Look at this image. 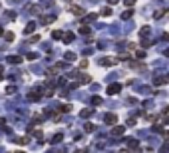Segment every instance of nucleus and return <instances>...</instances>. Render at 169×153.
Wrapping results in <instances>:
<instances>
[{
  "mask_svg": "<svg viewBox=\"0 0 169 153\" xmlns=\"http://www.w3.org/2000/svg\"><path fill=\"white\" fill-rule=\"evenodd\" d=\"M92 104H94V106H100V104H102V98H100V96H94V98H92Z\"/></svg>",
  "mask_w": 169,
  "mask_h": 153,
  "instance_id": "obj_22",
  "label": "nucleus"
},
{
  "mask_svg": "<svg viewBox=\"0 0 169 153\" xmlns=\"http://www.w3.org/2000/svg\"><path fill=\"white\" fill-rule=\"evenodd\" d=\"M36 30V22H30V24H26V28H24V34H32Z\"/></svg>",
  "mask_w": 169,
  "mask_h": 153,
  "instance_id": "obj_7",
  "label": "nucleus"
},
{
  "mask_svg": "<svg viewBox=\"0 0 169 153\" xmlns=\"http://www.w3.org/2000/svg\"><path fill=\"white\" fill-rule=\"evenodd\" d=\"M80 34L88 36V34H90V28H88V26H82V28H80Z\"/></svg>",
  "mask_w": 169,
  "mask_h": 153,
  "instance_id": "obj_26",
  "label": "nucleus"
},
{
  "mask_svg": "<svg viewBox=\"0 0 169 153\" xmlns=\"http://www.w3.org/2000/svg\"><path fill=\"white\" fill-rule=\"evenodd\" d=\"M8 62H10V64H20L22 58H20V56H8Z\"/></svg>",
  "mask_w": 169,
  "mask_h": 153,
  "instance_id": "obj_14",
  "label": "nucleus"
},
{
  "mask_svg": "<svg viewBox=\"0 0 169 153\" xmlns=\"http://www.w3.org/2000/svg\"><path fill=\"white\" fill-rule=\"evenodd\" d=\"M104 121H106L108 125H116V123H118V115L116 114H106L104 115Z\"/></svg>",
  "mask_w": 169,
  "mask_h": 153,
  "instance_id": "obj_1",
  "label": "nucleus"
},
{
  "mask_svg": "<svg viewBox=\"0 0 169 153\" xmlns=\"http://www.w3.org/2000/svg\"><path fill=\"white\" fill-rule=\"evenodd\" d=\"M116 64H118L116 58H104L102 60V66H116Z\"/></svg>",
  "mask_w": 169,
  "mask_h": 153,
  "instance_id": "obj_5",
  "label": "nucleus"
},
{
  "mask_svg": "<svg viewBox=\"0 0 169 153\" xmlns=\"http://www.w3.org/2000/svg\"><path fill=\"white\" fill-rule=\"evenodd\" d=\"M153 84H155V86H161V84H165V78H155Z\"/></svg>",
  "mask_w": 169,
  "mask_h": 153,
  "instance_id": "obj_24",
  "label": "nucleus"
},
{
  "mask_svg": "<svg viewBox=\"0 0 169 153\" xmlns=\"http://www.w3.org/2000/svg\"><path fill=\"white\" fill-rule=\"evenodd\" d=\"M28 12H40V6L38 4H30L28 6Z\"/></svg>",
  "mask_w": 169,
  "mask_h": 153,
  "instance_id": "obj_18",
  "label": "nucleus"
},
{
  "mask_svg": "<svg viewBox=\"0 0 169 153\" xmlns=\"http://www.w3.org/2000/svg\"><path fill=\"white\" fill-rule=\"evenodd\" d=\"M139 36H141V38H149V28H147V26H143V28L139 30Z\"/></svg>",
  "mask_w": 169,
  "mask_h": 153,
  "instance_id": "obj_12",
  "label": "nucleus"
},
{
  "mask_svg": "<svg viewBox=\"0 0 169 153\" xmlns=\"http://www.w3.org/2000/svg\"><path fill=\"white\" fill-rule=\"evenodd\" d=\"M54 20H56V16H42V20H40V22H42V24H52Z\"/></svg>",
  "mask_w": 169,
  "mask_h": 153,
  "instance_id": "obj_11",
  "label": "nucleus"
},
{
  "mask_svg": "<svg viewBox=\"0 0 169 153\" xmlns=\"http://www.w3.org/2000/svg\"><path fill=\"white\" fill-rule=\"evenodd\" d=\"M62 137H64L62 133H56V135H54V143H60V141H62Z\"/></svg>",
  "mask_w": 169,
  "mask_h": 153,
  "instance_id": "obj_27",
  "label": "nucleus"
},
{
  "mask_svg": "<svg viewBox=\"0 0 169 153\" xmlns=\"http://www.w3.org/2000/svg\"><path fill=\"white\" fill-rule=\"evenodd\" d=\"M161 151H163V153H165V151H169V143H165V145L161 147Z\"/></svg>",
  "mask_w": 169,
  "mask_h": 153,
  "instance_id": "obj_32",
  "label": "nucleus"
},
{
  "mask_svg": "<svg viewBox=\"0 0 169 153\" xmlns=\"http://www.w3.org/2000/svg\"><path fill=\"white\" fill-rule=\"evenodd\" d=\"M14 143H18V145H24V143H28V139H26V137H16V139H14Z\"/></svg>",
  "mask_w": 169,
  "mask_h": 153,
  "instance_id": "obj_20",
  "label": "nucleus"
},
{
  "mask_svg": "<svg viewBox=\"0 0 169 153\" xmlns=\"http://www.w3.org/2000/svg\"><path fill=\"white\" fill-rule=\"evenodd\" d=\"M60 112H62V114H68V112H72V106H70V104H64V106L60 108Z\"/></svg>",
  "mask_w": 169,
  "mask_h": 153,
  "instance_id": "obj_16",
  "label": "nucleus"
},
{
  "mask_svg": "<svg viewBox=\"0 0 169 153\" xmlns=\"http://www.w3.org/2000/svg\"><path fill=\"white\" fill-rule=\"evenodd\" d=\"M70 12L74 16H84V8H80V6H70Z\"/></svg>",
  "mask_w": 169,
  "mask_h": 153,
  "instance_id": "obj_3",
  "label": "nucleus"
},
{
  "mask_svg": "<svg viewBox=\"0 0 169 153\" xmlns=\"http://www.w3.org/2000/svg\"><path fill=\"white\" fill-rule=\"evenodd\" d=\"M135 56H137V58H145V52H143V50H137Z\"/></svg>",
  "mask_w": 169,
  "mask_h": 153,
  "instance_id": "obj_28",
  "label": "nucleus"
},
{
  "mask_svg": "<svg viewBox=\"0 0 169 153\" xmlns=\"http://www.w3.org/2000/svg\"><path fill=\"white\" fill-rule=\"evenodd\" d=\"M2 34H4V28H2V26H0V36H2Z\"/></svg>",
  "mask_w": 169,
  "mask_h": 153,
  "instance_id": "obj_36",
  "label": "nucleus"
},
{
  "mask_svg": "<svg viewBox=\"0 0 169 153\" xmlns=\"http://www.w3.org/2000/svg\"><path fill=\"white\" fill-rule=\"evenodd\" d=\"M102 16H112V8H102Z\"/></svg>",
  "mask_w": 169,
  "mask_h": 153,
  "instance_id": "obj_21",
  "label": "nucleus"
},
{
  "mask_svg": "<svg viewBox=\"0 0 169 153\" xmlns=\"http://www.w3.org/2000/svg\"><path fill=\"white\" fill-rule=\"evenodd\" d=\"M126 143L129 145V147H133V149H139V145H137V141H135V139H126Z\"/></svg>",
  "mask_w": 169,
  "mask_h": 153,
  "instance_id": "obj_15",
  "label": "nucleus"
},
{
  "mask_svg": "<svg viewBox=\"0 0 169 153\" xmlns=\"http://www.w3.org/2000/svg\"><path fill=\"white\" fill-rule=\"evenodd\" d=\"M4 123H6V119H4V117H0V125H4Z\"/></svg>",
  "mask_w": 169,
  "mask_h": 153,
  "instance_id": "obj_34",
  "label": "nucleus"
},
{
  "mask_svg": "<svg viewBox=\"0 0 169 153\" xmlns=\"http://www.w3.org/2000/svg\"><path fill=\"white\" fill-rule=\"evenodd\" d=\"M120 92H122V86H120V84H112V86L108 88V94H110V96H116V94H120Z\"/></svg>",
  "mask_w": 169,
  "mask_h": 153,
  "instance_id": "obj_2",
  "label": "nucleus"
},
{
  "mask_svg": "<svg viewBox=\"0 0 169 153\" xmlns=\"http://www.w3.org/2000/svg\"><path fill=\"white\" fill-rule=\"evenodd\" d=\"M86 131H88V133H94V131H96V125H94V123H86Z\"/></svg>",
  "mask_w": 169,
  "mask_h": 153,
  "instance_id": "obj_19",
  "label": "nucleus"
},
{
  "mask_svg": "<svg viewBox=\"0 0 169 153\" xmlns=\"http://www.w3.org/2000/svg\"><path fill=\"white\" fill-rule=\"evenodd\" d=\"M92 114H94V110H82V112H80V117L88 119V117H92Z\"/></svg>",
  "mask_w": 169,
  "mask_h": 153,
  "instance_id": "obj_10",
  "label": "nucleus"
},
{
  "mask_svg": "<svg viewBox=\"0 0 169 153\" xmlns=\"http://www.w3.org/2000/svg\"><path fill=\"white\" fill-rule=\"evenodd\" d=\"M126 131V125H116V127H112V135H122Z\"/></svg>",
  "mask_w": 169,
  "mask_h": 153,
  "instance_id": "obj_4",
  "label": "nucleus"
},
{
  "mask_svg": "<svg viewBox=\"0 0 169 153\" xmlns=\"http://www.w3.org/2000/svg\"><path fill=\"white\" fill-rule=\"evenodd\" d=\"M64 60H68V62H74V60H76V54H74V52H66V54H64Z\"/></svg>",
  "mask_w": 169,
  "mask_h": 153,
  "instance_id": "obj_13",
  "label": "nucleus"
},
{
  "mask_svg": "<svg viewBox=\"0 0 169 153\" xmlns=\"http://www.w3.org/2000/svg\"><path fill=\"white\" fill-rule=\"evenodd\" d=\"M92 82V78L88 76V74H82V76L78 78V84H90Z\"/></svg>",
  "mask_w": 169,
  "mask_h": 153,
  "instance_id": "obj_8",
  "label": "nucleus"
},
{
  "mask_svg": "<svg viewBox=\"0 0 169 153\" xmlns=\"http://www.w3.org/2000/svg\"><path fill=\"white\" fill-rule=\"evenodd\" d=\"M165 56H167V58H169V48H167V50H165Z\"/></svg>",
  "mask_w": 169,
  "mask_h": 153,
  "instance_id": "obj_37",
  "label": "nucleus"
},
{
  "mask_svg": "<svg viewBox=\"0 0 169 153\" xmlns=\"http://www.w3.org/2000/svg\"><path fill=\"white\" fill-rule=\"evenodd\" d=\"M28 60H38V54H34V52H30V54H28Z\"/></svg>",
  "mask_w": 169,
  "mask_h": 153,
  "instance_id": "obj_29",
  "label": "nucleus"
},
{
  "mask_svg": "<svg viewBox=\"0 0 169 153\" xmlns=\"http://www.w3.org/2000/svg\"><path fill=\"white\" fill-rule=\"evenodd\" d=\"M124 2H126V6H133L135 4V0H124Z\"/></svg>",
  "mask_w": 169,
  "mask_h": 153,
  "instance_id": "obj_31",
  "label": "nucleus"
},
{
  "mask_svg": "<svg viewBox=\"0 0 169 153\" xmlns=\"http://www.w3.org/2000/svg\"><path fill=\"white\" fill-rule=\"evenodd\" d=\"M163 40H167L169 42V34H163Z\"/></svg>",
  "mask_w": 169,
  "mask_h": 153,
  "instance_id": "obj_35",
  "label": "nucleus"
},
{
  "mask_svg": "<svg viewBox=\"0 0 169 153\" xmlns=\"http://www.w3.org/2000/svg\"><path fill=\"white\" fill-rule=\"evenodd\" d=\"M14 90H16L14 86H8V90H6V94H14Z\"/></svg>",
  "mask_w": 169,
  "mask_h": 153,
  "instance_id": "obj_30",
  "label": "nucleus"
},
{
  "mask_svg": "<svg viewBox=\"0 0 169 153\" xmlns=\"http://www.w3.org/2000/svg\"><path fill=\"white\" fill-rule=\"evenodd\" d=\"M108 4H112V6H114V4H118V0H108Z\"/></svg>",
  "mask_w": 169,
  "mask_h": 153,
  "instance_id": "obj_33",
  "label": "nucleus"
},
{
  "mask_svg": "<svg viewBox=\"0 0 169 153\" xmlns=\"http://www.w3.org/2000/svg\"><path fill=\"white\" fill-rule=\"evenodd\" d=\"M62 36H64V34H62V32H58V30H56V32H52V38H54V40H60Z\"/></svg>",
  "mask_w": 169,
  "mask_h": 153,
  "instance_id": "obj_25",
  "label": "nucleus"
},
{
  "mask_svg": "<svg viewBox=\"0 0 169 153\" xmlns=\"http://www.w3.org/2000/svg\"><path fill=\"white\" fill-rule=\"evenodd\" d=\"M165 137H167V139H169V131H167V133H165Z\"/></svg>",
  "mask_w": 169,
  "mask_h": 153,
  "instance_id": "obj_38",
  "label": "nucleus"
},
{
  "mask_svg": "<svg viewBox=\"0 0 169 153\" xmlns=\"http://www.w3.org/2000/svg\"><path fill=\"white\" fill-rule=\"evenodd\" d=\"M40 98H42V96H40V94H38V92H34V94H32V92H30V94H28V100H30V102H38V100H40Z\"/></svg>",
  "mask_w": 169,
  "mask_h": 153,
  "instance_id": "obj_9",
  "label": "nucleus"
},
{
  "mask_svg": "<svg viewBox=\"0 0 169 153\" xmlns=\"http://www.w3.org/2000/svg\"><path fill=\"white\" fill-rule=\"evenodd\" d=\"M4 38H6V42H12V40H14V34H12V32H4Z\"/></svg>",
  "mask_w": 169,
  "mask_h": 153,
  "instance_id": "obj_23",
  "label": "nucleus"
},
{
  "mask_svg": "<svg viewBox=\"0 0 169 153\" xmlns=\"http://www.w3.org/2000/svg\"><path fill=\"white\" fill-rule=\"evenodd\" d=\"M74 38H76V36H74V34H72V32H66V34H64V36H62V40H64V42H66V44H72V42H74Z\"/></svg>",
  "mask_w": 169,
  "mask_h": 153,
  "instance_id": "obj_6",
  "label": "nucleus"
},
{
  "mask_svg": "<svg viewBox=\"0 0 169 153\" xmlns=\"http://www.w3.org/2000/svg\"><path fill=\"white\" fill-rule=\"evenodd\" d=\"M18 153H24V151H18Z\"/></svg>",
  "mask_w": 169,
  "mask_h": 153,
  "instance_id": "obj_39",
  "label": "nucleus"
},
{
  "mask_svg": "<svg viewBox=\"0 0 169 153\" xmlns=\"http://www.w3.org/2000/svg\"><path fill=\"white\" fill-rule=\"evenodd\" d=\"M131 16H133V10H126V12L122 14V18H124V20H129Z\"/></svg>",
  "mask_w": 169,
  "mask_h": 153,
  "instance_id": "obj_17",
  "label": "nucleus"
},
{
  "mask_svg": "<svg viewBox=\"0 0 169 153\" xmlns=\"http://www.w3.org/2000/svg\"><path fill=\"white\" fill-rule=\"evenodd\" d=\"M70 2H72V0H70Z\"/></svg>",
  "mask_w": 169,
  "mask_h": 153,
  "instance_id": "obj_40",
  "label": "nucleus"
}]
</instances>
